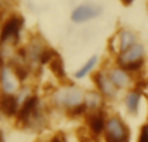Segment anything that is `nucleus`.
I'll return each instance as SVG.
<instances>
[{
  "label": "nucleus",
  "instance_id": "nucleus-8",
  "mask_svg": "<svg viewBox=\"0 0 148 142\" xmlns=\"http://www.w3.org/2000/svg\"><path fill=\"white\" fill-rule=\"evenodd\" d=\"M107 72L118 91H129V89H133L134 74H131L130 71L118 66V65H114V66L107 69Z\"/></svg>",
  "mask_w": 148,
  "mask_h": 142
},
{
  "label": "nucleus",
  "instance_id": "nucleus-14",
  "mask_svg": "<svg viewBox=\"0 0 148 142\" xmlns=\"http://www.w3.org/2000/svg\"><path fill=\"white\" fill-rule=\"evenodd\" d=\"M47 66H48L49 71L52 72V75L53 76H56V78L59 79V80H61V81H66V72H65L64 62H62L61 56H60L56 51L53 52L52 57L49 58Z\"/></svg>",
  "mask_w": 148,
  "mask_h": 142
},
{
  "label": "nucleus",
  "instance_id": "nucleus-1",
  "mask_svg": "<svg viewBox=\"0 0 148 142\" xmlns=\"http://www.w3.org/2000/svg\"><path fill=\"white\" fill-rule=\"evenodd\" d=\"M86 92L74 84H66L56 88L51 94L52 105L65 112L84 105Z\"/></svg>",
  "mask_w": 148,
  "mask_h": 142
},
{
  "label": "nucleus",
  "instance_id": "nucleus-17",
  "mask_svg": "<svg viewBox=\"0 0 148 142\" xmlns=\"http://www.w3.org/2000/svg\"><path fill=\"white\" fill-rule=\"evenodd\" d=\"M48 142H68L66 141V137L62 132H57L56 135H53L51 138H49Z\"/></svg>",
  "mask_w": 148,
  "mask_h": 142
},
{
  "label": "nucleus",
  "instance_id": "nucleus-19",
  "mask_svg": "<svg viewBox=\"0 0 148 142\" xmlns=\"http://www.w3.org/2000/svg\"><path fill=\"white\" fill-rule=\"evenodd\" d=\"M5 66H7V65L4 64V57H3V54L0 53V74H1V71L4 70Z\"/></svg>",
  "mask_w": 148,
  "mask_h": 142
},
{
  "label": "nucleus",
  "instance_id": "nucleus-11",
  "mask_svg": "<svg viewBox=\"0 0 148 142\" xmlns=\"http://www.w3.org/2000/svg\"><path fill=\"white\" fill-rule=\"evenodd\" d=\"M20 98L17 94H5L0 92V114L7 118H16L20 110Z\"/></svg>",
  "mask_w": 148,
  "mask_h": 142
},
{
  "label": "nucleus",
  "instance_id": "nucleus-10",
  "mask_svg": "<svg viewBox=\"0 0 148 142\" xmlns=\"http://www.w3.org/2000/svg\"><path fill=\"white\" fill-rule=\"evenodd\" d=\"M21 81L13 69L7 65L0 74V92L5 94H18L22 89Z\"/></svg>",
  "mask_w": 148,
  "mask_h": 142
},
{
  "label": "nucleus",
  "instance_id": "nucleus-18",
  "mask_svg": "<svg viewBox=\"0 0 148 142\" xmlns=\"http://www.w3.org/2000/svg\"><path fill=\"white\" fill-rule=\"evenodd\" d=\"M97 140L96 138H94L92 136L87 135V136H81L79 137V142H96Z\"/></svg>",
  "mask_w": 148,
  "mask_h": 142
},
{
  "label": "nucleus",
  "instance_id": "nucleus-21",
  "mask_svg": "<svg viewBox=\"0 0 148 142\" xmlns=\"http://www.w3.org/2000/svg\"><path fill=\"white\" fill-rule=\"evenodd\" d=\"M0 142H4V135H3L1 131H0Z\"/></svg>",
  "mask_w": 148,
  "mask_h": 142
},
{
  "label": "nucleus",
  "instance_id": "nucleus-20",
  "mask_svg": "<svg viewBox=\"0 0 148 142\" xmlns=\"http://www.w3.org/2000/svg\"><path fill=\"white\" fill-rule=\"evenodd\" d=\"M120 1L122 3V4L125 5V7H129V5H131V4H133V1H134V0H120Z\"/></svg>",
  "mask_w": 148,
  "mask_h": 142
},
{
  "label": "nucleus",
  "instance_id": "nucleus-4",
  "mask_svg": "<svg viewBox=\"0 0 148 142\" xmlns=\"http://www.w3.org/2000/svg\"><path fill=\"white\" fill-rule=\"evenodd\" d=\"M104 142H130V129L122 118L118 115H109L105 124Z\"/></svg>",
  "mask_w": 148,
  "mask_h": 142
},
{
  "label": "nucleus",
  "instance_id": "nucleus-15",
  "mask_svg": "<svg viewBox=\"0 0 148 142\" xmlns=\"http://www.w3.org/2000/svg\"><path fill=\"white\" fill-rule=\"evenodd\" d=\"M97 62H99V57H97V56H92L91 58L87 60V61L84 62V64L75 71V74H74V78H75V79H83V78H86V76L90 75V74L94 71L95 67L97 66Z\"/></svg>",
  "mask_w": 148,
  "mask_h": 142
},
{
  "label": "nucleus",
  "instance_id": "nucleus-3",
  "mask_svg": "<svg viewBox=\"0 0 148 142\" xmlns=\"http://www.w3.org/2000/svg\"><path fill=\"white\" fill-rule=\"evenodd\" d=\"M23 21L22 16L13 13L8 16V18L3 22L1 28H0V49L5 47H17L20 43L21 31L23 28Z\"/></svg>",
  "mask_w": 148,
  "mask_h": 142
},
{
  "label": "nucleus",
  "instance_id": "nucleus-16",
  "mask_svg": "<svg viewBox=\"0 0 148 142\" xmlns=\"http://www.w3.org/2000/svg\"><path fill=\"white\" fill-rule=\"evenodd\" d=\"M136 142H148V122L140 128V132H139L138 141Z\"/></svg>",
  "mask_w": 148,
  "mask_h": 142
},
{
  "label": "nucleus",
  "instance_id": "nucleus-12",
  "mask_svg": "<svg viewBox=\"0 0 148 142\" xmlns=\"http://www.w3.org/2000/svg\"><path fill=\"white\" fill-rule=\"evenodd\" d=\"M142 97H143L142 91L138 88L129 89V91L126 92L125 97H123V103H125L126 111H127L130 115H136L139 112Z\"/></svg>",
  "mask_w": 148,
  "mask_h": 142
},
{
  "label": "nucleus",
  "instance_id": "nucleus-7",
  "mask_svg": "<svg viewBox=\"0 0 148 142\" xmlns=\"http://www.w3.org/2000/svg\"><path fill=\"white\" fill-rule=\"evenodd\" d=\"M107 114L105 110H97V111H88L84 116L86 122V128L90 136L94 138H99L100 136L104 135L105 124H107Z\"/></svg>",
  "mask_w": 148,
  "mask_h": 142
},
{
  "label": "nucleus",
  "instance_id": "nucleus-9",
  "mask_svg": "<svg viewBox=\"0 0 148 142\" xmlns=\"http://www.w3.org/2000/svg\"><path fill=\"white\" fill-rule=\"evenodd\" d=\"M101 12L103 9L100 5L95 4V3H84V4H81L74 8L70 14V18L74 23H83L97 18L101 14Z\"/></svg>",
  "mask_w": 148,
  "mask_h": 142
},
{
  "label": "nucleus",
  "instance_id": "nucleus-2",
  "mask_svg": "<svg viewBox=\"0 0 148 142\" xmlns=\"http://www.w3.org/2000/svg\"><path fill=\"white\" fill-rule=\"evenodd\" d=\"M116 65L123 67L131 74L140 72L146 65V48L142 43H136L125 52L116 56Z\"/></svg>",
  "mask_w": 148,
  "mask_h": 142
},
{
  "label": "nucleus",
  "instance_id": "nucleus-5",
  "mask_svg": "<svg viewBox=\"0 0 148 142\" xmlns=\"http://www.w3.org/2000/svg\"><path fill=\"white\" fill-rule=\"evenodd\" d=\"M138 41V34L133 31L131 28H120L116 32V35L110 39V51L114 56H117L121 52H125Z\"/></svg>",
  "mask_w": 148,
  "mask_h": 142
},
{
  "label": "nucleus",
  "instance_id": "nucleus-6",
  "mask_svg": "<svg viewBox=\"0 0 148 142\" xmlns=\"http://www.w3.org/2000/svg\"><path fill=\"white\" fill-rule=\"evenodd\" d=\"M92 83L96 87V91H99L100 93L104 96V98L107 99H116L118 96V89L116 88V85L113 84V81L110 80L109 75H108L107 70H99L95 71L92 74Z\"/></svg>",
  "mask_w": 148,
  "mask_h": 142
},
{
  "label": "nucleus",
  "instance_id": "nucleus-13",
  "mask_svg": "<svg viewBox=\"0 0 148 142\" xmlns=\"http://www.w3.org/2000/svg\"><path fill=\"white\" fill-rule=\"evenodd\" d=\"M107 99L104 98L99 91H88L86 92V97H84V106L88 111H97V110H104V105Z\"/></svg>",
  "mask_w": 148,
  "mask_h": 142
}]
</instances>
